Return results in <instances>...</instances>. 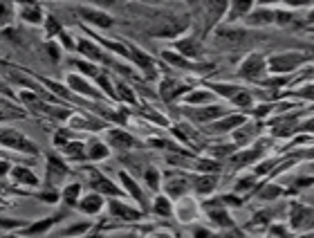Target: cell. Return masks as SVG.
<instances>
[{"label": "cell", "mask_w": 314, "mask_h": 238, "mask_svg": "<svg viewBox=\"0 0 314 238\" xmlns=\"http://www.w3.org/2000/svg\"><path fill=\"white\" fill-rule=\"evenodd\" d=\"M0 23L2 25L12 23V5H9V0H0Z\"/></svg>", "instance_id": "obj_28"}, {"label": "cell", "mask_w": 314, "mask_h": 238, "mask_svg": "<svg viewBox=\"0 0 314 238\" xmlns=\"http://www.w3.org/2000/svg\"><path fill=\"white\" fill-rule=\"evenodd\" d=\"M47 52H50V56H52V58H58V50H56V45H52V43H50V45H47Z\"/></svg>", "instance_id": "obj_43"}, {"label": "cell", "mask_w": 314, "mask_h": 238, "mask_svg": "<svg viewBox=\"0 0 314 238\" xmlns=\"http://www.w3.org/2000/svg\"><path fill=\"white\" fill-rule=\"evenodd\" d=\"M243 119L240 117H231L229 122H222V124H218V130H227V128H231V126H236V124H240Z\"/></svg>", "instance_id": "obj_38"}, {"label": "cell", "mask_w": 314, "mask_h": 238, "mask_svg": "<svg viewBox=\"0 0 314 238\" xmlns=\"http://www.w3.org/2000/svg\"><path fill=\"white\" fill-rule=\"evenodd\" d=\"M249 94H238V97H236V104L238 106H249Z\"/></svg>", "instance_id": "obj_40"}, {"label": "cell", "mask_w": 314, "mask_h": 238, "mask_svg": "<svg viewBox=\"0 0 314 238\" xmlns=\"http://www.w3.org/2000/svg\"><path fill=\"white\" fill-rule=\"evenodd\" d=\"M0 146L14 148L18 153H27V155H36L38 148L32 140H27L23 133H18L14 128H0Z\"/></svg>", "instance_id": "obj_1"}, {"label": "cell", "mask_w": 314, "mask_h": 238, "mask_svg": "<svg viewBox=\"0 0 314 238\" xmlns=\"http://www.w3.org/2000/svg\"><path fill=\"white\" fill-rule=\"evenodd\" d=\"M312 20H314V14H312Z\"/></svg>", "instance_id": "obj_48"}, {"label": "cell", "mask_w": 314, "mask_h": 238, "mask_svg": "<svg viewBox=\"0 0 314 238\" xmlns=\"http://www.w3.org/2000/svg\"><path fill=\"white\" fill-rule=\"evenodd\" d=\"M45 29H47V36H56V34H61V25H58L52 16H47V18H45Z\"/></svg>", "instance_id": "obj_31"}, {"label": "cell", "mask_w": 314, "mask_h": 238, "mask_svg": "<svg viewBox=\"0 0 314 238\" xmlns=\"http://www.w3.org/2000/svg\"><path fill=\"white\" fill-rule=\"evenodd\" d=\"M12 180L18 182V184H25V186H38V178L34 175V171L27 166H12L9 171Z\"/></svg>", "instance_id": "obj_3"}, {"label": "cell", "mask_w": 314, "mask_h": 238, "mask_svg": "<svg viewBox=\"0 0 314 238\" xmlns=\"http://www.w3.org/2000/svg\"><path fill=\"white\" fill-rule=\"evenodd\" d=\"M92 186L97 189V191H101V193H108V196H115V193H119V189H117V186L112 184L110 180H105L104 175H92Z\"/></svg>", "instance_id": "obj_12"}, {"label": "cell", "mask_w": 314, "mask_h": 238, "mask_svg": "<svg viewBox=\"0 0 314 238\" xmlns=\"http://www.w3.org/2000/svg\"><path fill=\"white\" fill-rule=\"evenodd\" d=\"M133 58L140 63V68H144L148 74H155V68H153V61L148 56H146L144 52H140V50H133Z\"/></svg>", "instance_id": "obj_20"}, {"label": "cell", "mask_w": 314, "mask_h": 238, "mask_svg": "<svg viewBox=\"0 0 314 238\" xmlns=\"http://www.w3.org/2000/svg\"><path fill=\"white\" fill-rule=\"evenodd\" d=\"M2 119H7V112L2 110V108H0V122H2Z\"/></svg>", "instance_id": "obj_45"}, {"label": "cell", "mask_w": 314, "mask_h": 238, "mask_svg": "<svg viewBox=\"0 0 314 238\" xmlns=\"http://www.w3.org/2000/svg\"><path fill=\"white\" fill-rule=\"evenodd\" d=\"M83 18L86 20H90V23L94 25H99V27H110L112 25V18L110 16H105L104 12H94V9H81Z\"/></svg>", "instance_id": "obj_8"}, {"label": "cell", "mask_w": 314, "mask_h": 238, "mask_svg": "<svg viewBox=\"0 0 314 238\" xmlns=\"http://www.w3.org/2000/svg\"><path fill=\"white\" fill-rule=\"evenodd\" d=\"M110 144L122 146V148H130L135 146V140L128 133H122V130H110Z\"/></svg>", "instance_id": "obj_13"}, {"label": "cell", "mask_w": 314, "mask_h": 238, "mask_svg": "<svg viewBox=\"0 0 314 238\" xmlns=\"http://www.w3.org/2000/svg\"><path fill=\"white\" fill-rule=\"evenodd\" d=\"M141 2H162V0H141Z\"/></svg>", "instance_id": "obj_46"}, {"label": "cell", "mask_w": 314, "mask_h": 238, "mask_svg": "<svg viewBox=\"0 0 314 238\" xmlns=\"http://www.w3.org/2000/svg\"><path fill=\"white\" fill-rule=\"evenodd\" d=\"M79 193H81V186H79V184H70V186H65V191H63L65 202L74 204L76 200H79Z\"/></svg>", "instance_id": "obj_27"}, {"label": "cell", "mask_w": 314, "mask_h": 238, "mask_svg": "<svg viewBox=\"0 0 314 238\" xmlns=\"http://www.w3.org/2000/svg\"><path fill=\"white\" fill-rule=\"evenodd\" d=\"M292 2H298V5H301V2H308V0H292Z\"/></svg>", "instance_id": "obj_47"}, {"label": "cell", "mask_w": 314, "mask_h": 238, "mask_svg": "<svg viewBox=\"0 0 314 238\" xmlns=\"http://www.w3.org/2000/svg\"><path fill=\"white\" fill-rule=\"evenodd\" d=\"M261 70H262V58L256 56V54H251V56L243 63V68H240V74H244V76H256Z\"/></svg>", "instance_id": "obj_9"}, {"label": "cell", "mask_w": 314, "mask_h": 238, "mask_svg": "<svg viewBox=\"0 0 314 238\" xmlns=\"http://www.w3.org/2000/svg\"><path fill=\"white\" fill-rule=\"evenodd\" d=\"M68 83H70V88L74 90V92L86 94V97H97V94H99L86 79H83V76H79V74H70L68 76Z\"/></svg>", "instance_id": "obj_5"}, {"label": "cell", "mask_w": 314, "mask_h": 238, "mask_svg": "<svg viewBox=\"0 0 314 238\" xmlns=\"http://www.w3.org/2000/svg\"><path fill=\"white\" fill-rule=\"evenodd\" d=\"M56 222V218H47V220H38V222H34V225H29V227H25V234L27 236H36V234H41V232H45V229H50V227Z\"/></svg>", "instance_id": "obj_16"}, {"label": "cell", "mask_w": 314, "mask_h": 238, "mask_svg": "<svg viewBox=\"0 0 314 238\" xmlns=\"http://www.w3.org/2000/svg\"><path fill=\"white\" fill-rule=\"evenodd\" d=\"M119 178H122L123 186L128 189V193H130V196H133L135 200H137V202H141V191H140V186L135 184V182L130 180V178H128V175H126V173H123V171H122V175H119Z\"/></svg>", "instance_id": "obj_23"}, {"label": "cell", "mask_w": 314, "mask_h": 238, "mask_svg": "<svg viewBox=\"0 0 314 238\" xmlns=\"http://www.w3.org/2000/svg\"><path fill=\"white\" fill-rule=\"evenodd\" d=\"M195 238H211V234L204 232V229H198V232H195Z\"/></svg>", "instance_id": "obj_44"}, {"label": "cell", "mask_w": 314, "mask_h": 238, "mask_svg": "<svg viewBox=\"0 0 314 238\" xmlns=\"http://www.w3.org/2000/svg\"><path fill=\"white\" fill-rule=\"evenodd\" d=\"M20 18L25 23H32V25H38L43 23V9L36 5L34 0H27L23 2V9H20Z\"/></svg>", "instance_id": "obj_4"}, {"label": "cell", "mask_w": 314, "mask_h": 238, "mask_svg": "<svg viewBox=\"0 0 314 238\" xmlns=\"http://www.w3.org/2000/svg\"><path fill=\"white\" fill-rule=\"evenodd\" d=\"M164 58H166L169 63L177 65V68H189V61H186V58H182V56H177V54H171V52H166V54H164Z\"/></svg>", "instance_id": "obj_33"}, {"label": "cell", "mask_w": 314, "mask_h": 238, "mask_svg": "<svg viewBox=\"0 0 314 238\" xmlns=\"http://www.w3.org/2000/svg\"><path fill=\"white\" fill-rule=\"evenodd\" d=\"M209 99H211L209 92H193L186 97V101H189V104H207Z\"/></svg>", "instance_id": "obj_32"}, {"label": "cell", "mask_w": 314, "mask_h": 238, "mask_svg": "<svg viewBox=\"0 0 314 238\" xmlns=\"http://www.w3.org/2000/svg\"><path fill=\"white\" fill-rule=\"evenodd\" d=\"M76 50H79V52H83V54H86V56H90V58H92V61H99V58H101L99 47L94 45V43L86 41V38H83V41H79V43H76Z\"/></svg>", "instance_id": "obj_14"}, {"label": "cell", "mask_w": 314, "mask_h": 238, "mask_svg": "<svg viewBox=\"0 0 314 238\" xmlns=\"http://www.w3.org/2000/svg\"><path fill=\"white\" fill-rule=\"evenodd\" d=\"M115 90H117V97H122L123 101H128V104H135L137 99H135V92L130 90L126 83H122V81H117V86H115Z\"/></svg>", "instance_id": "obj_24"}, {"label": "cell", "mask_w": 314, "mask_h": 238, "mask_svg": "<svg viewBox=\"0 0 314 238\" xmlns=\"http://www.w3.org/2000/svg\"><path fill=\"white\" fill-rule=\"evenodd\" d=\"M175 47H177V52H180V54H189V56H198L195 43H193L191 38H189V41H186V38H184V41H177V45H175Z\"/></svg>", "instance_id": "obj_25"}, {"label": "cell", "mask_w": 314, "mask_h": 238, "mask_svg": "<svg viewBox=\"0 0 314 238\" xmlns=\"http://www.w3.org/2000/svg\"><path fill=\"white\" fill-rule=\"evenodd\" d=\"M308 238H314V236H308Z\"/></svg>", "instance_id": "obj_49"}, {"label": "cell", "mask_w": 314, "mask_h": 238, "mask_svg": "<svg viewBox=\"0 0 314 238\" xmlns=\"http://www.w3.org/2000/svg\"><path fill=\"white\" fill-rule=\"evenodd\" d=\"M54 144H56V146H65V144H70V142H68V133H63V130H58V133L54 135Z\"/></svg>", "instance_id": "obj_37"}, {"label": "cell", "mask_w": 314, "mask_h": 238, "mask_svg": "<svg viewBox=\"0 0 314 238\" xmlns=\"http://www.w3.org/2000/svg\"><path fill=\"white\" fill-rule=\"evenodd\" d=\"M186 191V182L184 180H169V184H166V193H169L171 198H177V196H182V193Z\"/></svg>", "instance_id": "obj_21"}, {"label": "cell", "mask_w": 314, "mask_h": 238, "mask_svg": "<svg viewBox=\"0 0 314 238\" xmlns=\"http://www.w3.org/2000/svg\"><path fill=\"white\" fill-rule=\"evenodd\" d=\"M63 153L68 157H72V160H79V157L86 155V148H83L81 142H70V144L63 146Z\"/></svg>", "instance_id": "obj_17"}, {"label": "cell", "mask_w": 314, "mask_h": 238, "mask_svg": "<svg viewBox=\"0 0 314 238\" xmlns=\"http://www.w3.org/2000/svg\"><path fill=\"white\" fill-rule=\"evenodd\" d=\"M146 182H148V186L157 189V184H159V175H157L155 168H148V171H146Z\"/></svg>", "instance_id": "obj_34"}, {"label": "cell", "mask_w": 314, "mask_h": 238, "mask_svg": "<svg viewBox=\"0 0 314 238\" xmlns=\"http://www.w3.org/2000/svg\"><path fill=\"white\" fill-rule=\"evenodd\" d=\"M101 196H97V193H92V196H87V198H81L79 200V209L86 211V214H97V211L101 209Z\"/></svg>", "instance_id": "obj_10"}, {"label": "cell", "mask_w": 314, "mask_h": 238, "mask_svg": "<svg viewBox=\"0 0 314 238\" xmlns=\"http://www.w3.org/2000/svg\"><path fill=\"white\" fill-rule=\"evenodd\" d=\"M272 63H274L272 65L274 70H290L292 65L298 63V56H276Z\"/></svg>", "instance_id": "obj_18"}, {"label": "cell", "mask_w": 314, "mask_h": 238, "mask_svg": "<svg viewBox=\"0 0 314 238\" xmlns=\"http://www.w3.org/2000/svg\"><path fill=\"white\" fill-rule=\"evenodd\" d=\"M0 155H2V153H0Z\"/></svg>", "instance_id": "obj_51"}, {"label": "cell", "mask_w": 314, "mask_h": 238, "mask_svg": "<svg viewBox=\"0 0 314 238\" xmlns=\"http://www.w3.org/2000/svg\"><path fill=\"white\" fill-rule=\"evenodd\" d=\"M220 108H204V110H198V112H193V117H198L200 122H204V119H213V117L220 115Z\"/></svg>", "instance_id": "obj_30"}, {"label": "cell", "mask_w": 314, "mask_h": 238, "mask_svg": "<svg viewBox=\"0 0 314 238\" xmlns=\"http://www.w3.org/2000/svg\"><path fill=\"white\" fill-rule=\"evenodd\" d=\"M0 104H2V99H0Z\"/></svg>", "instance_id": "obj_50"}, {"label": "cell", "mask_w": 314, "mask_h": 238, "mask_svg": "<svg viewBox=\"0 0 314 238\" xmlns=\"http://www.w3.org/2000/svg\"><path fill=\"white\" fill-rule=\"evenodd\" d=\"M272 20H274V14L269 12V9H261V12H256V14H251L249 16L251 25H267V23H272Z\"/></svg>", "instance_id": "obj_19"}, {"label": "cell", "mask_w": 314, "mask_h": 238, "mask_svg": "<svg viewBox=\"0 0 314 238\" xmlns=\"http://www.w3.org/2000/svg\"><path fill=\"white\" fill-rule=\"evenodd\" d=\"M94 5H99V7H112L117 2V0H92Z\"/></svg>", "instance_id": "obj_42"}, {"label": "cell", "mask_w": 314, "mask_h": 238, "mask_svg": "<svg viewBox=\"0 0 314 238\" xmlns=\"http://www.w3.org/2000/svg\"><path fill=\"white\" fill-rule=\"evenodd\" d=\"M184 27H186V18H171L169 23L157 27L155 36H175V34H180Z\"/></svg>", "instance_id": "obj_7"}, {"label": "cell", "mask_w": 314, "mask_h": 238, "mask_svg": "<svg viewBox=\"0 0 314 238\" xmlns=\"http://www.w3.org/2000/svg\"><path fill=\"white\" fill-rule=\"evenodd\" d=\"M9 171H12V166H9V162H5V160H0V178H2V175H7V173H9Z\"/></svg>", "instance_id": "obj_41"}, {"label": "cell", "mask_w": 314, "mask_h": 238, "mask_svg": "<svg viewBox=\"0 0 314 238\" xmlns=\"http://www.w3.org/2000/svg\"><path fill=\"white\" fill-rule=\"evenodd\" d=\"M110 209L115 216H119V218H126V220H135V218H140V211L130 209V207H126V204L117 202V200H112L110 202Z\"/></svg>", "instance_id": "obj_11"}, {"label": "cell", "mask_w": 314, "mask_h": 238, "mask_svg": "<svg viewBox=\"0 0 314 238\" xmlns=\"http://www.w3.org/2000/svg\"><path fill=\"white\" fill-rule=\"evenodd\" d=\"M229 0H207V12H209V25H215L225 16Z\"/></svg>", "instance_id": "obj_6"}, {"label": "cell", "mask_w": 314, "mask_h": 238, "mask_svg": "<svg viewBox=\"0 0 314 238\" xmlns=\"http://www.w3.org/2000/svg\"><path fill=\"white\" fill-rule=\"evenodd\" d=\"M86 155L90 157V160H105V157H108V146L99 144V142H92V144L87 146Z\"/></svg>", "instance_id": "obj_15"}, {"label": "cell", "mask_w": 314, "mask_h": 238, "mask_svg": "<svg viewBox=\"0 0 314 238\" xmlns=\"http://www.w3.org/2000/svg\"><path fill=\"white\" fill-rule=\"evenodd\" d=\"M0 227H5V229H14V227H23L20 220H7V218H0Z\"/></svg>", "instance_id": "obj_39"}, {"label": "cell", "mask_w": 314, "mask_h": 238, "mask_svg": "<svg viewBox=\"0 0 314 238\" xmlns=\"http://www.w3.org/2000/svg\"><path fill=\"white\" fill-rule=\"evenodd\" d=\"M153 207H155V209H153L155 214H159V216H171V202L166 200V198H157Z\"/></svg>", "instance_id": "obj_29"}, {"label": "cell", "mask_w": 314, "mask_h": 238, "mask_svg": "<svg viewBox=\"0 0 314 238\" xmlns=\"http://www.w3.org/2000/svg\"><path fill=\"white\" fill-rule=\"evenodd\" d=\"M215 38H218V43L229 47V50H238V47H243L244 41H247V32H244V29H218V32H215Z\"/></svg>", "instance_id": "obj_2"}, {"label": "cell", "mask_w": 314, "mask_h": 238, "mask_svg": "<svg viewBox=\"0 0 314 238\" xmlns=\"http://www.w3.org/2000/svg\"><path fill=\"white\" fill-rule=\"evenodd\" d=\"M213 184H215V178H207V175H204V178H198V180H195V189H198L200 193H209L211 189H213Z\"/></svg>", "instance_id": "obj_26"}, {"label": "cell", "mask_w": 314, "mask_h": 238, "mask_svg": "<svg viewBox=\"0 0 314 238\" xmlns=\"http://www.w3.org/2000/svg\"><path fill=\"white\" fill-rule=\"evenodd\" d=\"M87 229V225L83 222V225H72L68 232H63V236H76V234H83Z\"/></svg>", "instance_id": "obj_36"}, {"label": "cell", "mask_w": 314, "mask_h": 238, "mask_svg": "<svg viewBox=\"0 0 314 238\" xmlns=\"http://www.w3.org/2000/svg\"><path fill=\"white\" fill-rule=\"evenodd\" d=\"M249 7H251V0H233V5H231V18L244 16V14L249 12Z\"/></svg>", "instance_id": "obj_22"}, {"label": "cell", "mask_w": 314, "mask_h": 238, "mask_svg": "<svg viewBox=\"0 0 314 238\" xmlns=\"http://www.w3.org/2000/svg\"><path fill=\"white\" fill-rule=\"evenodd\" d=\"M74 65L79 68V70H83L86 74H92V76H99V72L94 70V68H90V63L87 61H74Z\"/></svg>", "instance_id": "obj_35"}]
</instances>
